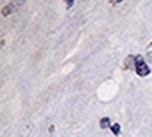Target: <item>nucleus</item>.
<instances>
[{
	"label": "nucleus",
	"mask_w": 152,
	"mask_h": 137,
	"mask_svg": "<svg viewBox=\"0 0 152 137\" xmlns=\"http://www.w3.org/2000/svg\"><path fill=\"white\" fill-rule=\"evenodd\" d=\"M123 0H114V3H121Z\"/></svg>",
	"instance_id": "423d86ee"
},
{
	"label": "nucleus",
	"mask_w": 152,
	"mask_h": 137,
	"mask_svg": "<svg viewBox=\"0 0 152 137\" xmlns=\"http://www.w3.org/2000/svg\"><path fill=\"white\" fill-rule=\"evenodd\" d=\"M65 3H66V7L71 9L72 6H73V3H75V0H65Z\"/></svg>",
	"instance_id": "39448f33"
},
{
	"label": "nucleus",
	"mask_w": 152,
	"mask_h": 137,
	"mask_svg": "<svg viewBox=\"0 0 152 137\" xmlns=\"http://www.w3.org/2000/svg\"><path fill=\"white\" fill-rule=\"evenodd\" d=\"M111 130H113V133L117 136L120 133V124H113V126H111Z\"/></svg>",
	"instance_id": "20e7f679"
},
{
	"label": "nucleus",
	"mask_w": 152,
	"mask_h": 137,
	"mask_svg": "<svg viewBox=\"0 0 152 137\" xmlns=\"http://www.w3.org/2000/svg\"><path fill=\"white\" fill-rule=\"evenodd\" d=\"M110 126V119L109 117H103L102 120H100V127L102 129H107Z\"/></svg>",
	"instance_id": "7ed1b4c3"
},
{
	"label": "nucleus",
	"mask_w": 152,
	"mask_h": 137,
	"mask_svg": "<svg viewBox=\"0 0 152 137\" xmlns=\"http://www.w3.org/2000/svg\"><path fill=\"white\" fill-rule=\"evenodd\" d=\"M135 69L140 77H147L148 74H149V68L145 64V61L141 60V58H137L135 60Z\"/></svg>",
	"instance_id": "f03ea898"
},
{
	"label": "nucleus",
	"mask_w": 152,
	"mask_h": 137,
	"mask_svg": "<svg viewBox=\"0 0 152 137\" xmlns=\"http://www.w3.org/2000/svg\"><path fill=\"white\" fill-rule=\"evenodd\" d=\"M24 1H26V0H13V1H10V3H7V6H4V7H3L1 14H3L4 17L13 14L14 11H17L23 4H24Z\"/></svg>",
	"instance_id": "f257e3e1"
}]
</instances>
